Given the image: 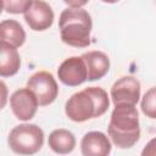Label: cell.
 Segmentation results:
<instances>
[{
    "instance_id": "obj_3",
    "label": "cell",
    "mask_w": 156,
    "mask_h": 156,
    "mask_svg": "<svg viewBox=\"0 0 156 156\" xmlns=\"http://www.w3.org/2000/svg\"><path fill=\"white\" fill-rule=\"evenodd\" d=\"M61 40L73 48H87L90 45L91 17L82 7L65 9L58 20Z\"/></svg>"
},
{
    "instance_id": "obj_17",
    "label": "cell",
    "mask_w": 156,
    "mask_h": 156,
    "mask_svg": "<svg viewBox=\"0 0 156 156\" xmlns=\"http://www.w3.org/2000/svg\"><path fill=\"white\" fill-rule=\"evenodd\" d=\"M140 156H156V138H152L144 146Z\"/></svg>"
},
{
    "instance_id": "obj_6",
    "label": "cell",
    "mask_w": 156,
    "mask_h": 156,
    "mask_svg": "<svg viewBox=\"0 0 156 156\" xmlns=\"http://www.w3.org/2000/svg\"><path fill=\"white\" fill-rule=\"evenodd\" d=\"M140 98V83L136 78L126 76L116 80L111 88V99L115 106H135Z\"/></svg>"
},
{
    "instance_id": "obj_11",
    "label": "cell",
    "mask_w": 156,
    "mask_h": 156,
    "mask_svg": "<svg viewBox=\"0 0 156 156\" xmlns=\"http://www.w3.org/2000/svg\"><path fill=\"white\" fill-rule=\"evenodd\" d=\"M88 71V80L101 79L110 69V60L102 51H88L82 56Z\"/></svg>"
},
{
    "instance_id": "obj_9",
    "label": "cell",
    "mask_w": 156,
    "mask_h": 156,
    "mask_svg": "<svg viewBox=\"0 0 156 156\" xmlns=\"http://www.w3.org/2000/svg\"><path fill=\"white\" fill-rule=\"evenodd\" d=\"M24 21L33 30H45L54 23V11L45 1H30L24 12Z\"/></svg>"
},
{
    "instance_id": "obj_7",
    "label": "cell",
    "mask_w": 156,
    "mask_h": 156,
    "mask_svg": "<svg viewBox=\"0 0 156 156\" xmlns=\"http://www.w3.org/2000/svg\"><path fill=\"white\" fill-rule=\"evenodd\" d=\"M38 105L35 94L28 88L17 89L10 96V107L13 115L21 121L32 119L38 110Z\"/></svg>"
},
{
    "instance_id": "obj_5",
    "label": "cell",
    "mask_w": 156,
    "mask_h": 156,
    "mask_svg": "<svg viewBox=\"0 0 156 156\" xmlns=\"http://www.w3.org/2000/svg\"><path fill=\"white\" fill-rule=\"evenodd\" d=\"M27 88L35 94L40 106L52 104L58 94V85L54 76L46 71H39L32 74L27 80Z\"/></svg>"
},
{
    "instance_id": "obj_12",
    "label": "cell",
    "mask_w": 156,
    "mask_h": 156,
    "mask_svg": "<svg viewBox=\"0 0 156 156\" xmlns=\"http://www.w3.org/2000/svg\"><path fill=\"white\" fill-rule=\"evenodd\" d=\"M0 49H1L0 76L2 78L15 76L21 66V58L17 49L5 41H0Z\"/></svg>"
},
{
    "instance_id": "obj_15",
    "label": "cell",
    "mask_w": 156,
    "mask_h": 156,
    "mask_svg": "<svg viewBox=\"0 0 156 156\" xmlns=\"http://www.w3.org/2000/svg\"><path fill=\"white\" fill-rule=\"evenodd\" d=\"M141 111L149 118H156V87L149 89L141 99Z\"/></svg>"
},
{
    "instance_id": "obj_13",
    "label": "cell",
    "mask_w": 156,
    "mask_h": 156,
    "mask_svg": "<svg viewBox=\"0 0 156 156\" xmlns=\"http://www.w3.org/2000/svg\"><path fill=\"white\" fill-rule=\"evenodd\" d=\"M48 144L54 152L58 155H67L74 150L76 138L69 130L60 128L50 133Z\"/></svg>"
},
{
    "instance_id": "obj_14",
    "label": "cell",
    "mask_w": 156,
    "mask_h": 156,
    "mask_svg": "<svg viewBox=\"0 0 156 156\" xmlns=\"http://www.w3.org/2000/svg\"><path fill=\"white\" fill-rule=\"evenodd\" d=\"M0 38L1 41L20 48L26 41V32L20 22L15 20H4L0 24Z\"/></svg>"
},
{
    "instance_id": "obj_16",
    "label": "cell",
    "mask_w": 156,
    "mask_h": 156,
    "mask_svg": "<svg viewBox=\"0 0 156 156\" xmlns=\"http://www.w3.org/2000/svg\"><path fill=\"white\" fill-rule=\"evenodd\" d=\"M30 0H21V1H4V10L10 13H21L26 12L27 7L29 6Z\"/></svg>"
},
{
    "instance_id": "obj_8",
    "label": "cell",
    "mask_w": 156,
    "mask_h": 156,
    "mask_svg": "<svg viewBox=\"0 0 156 156\" xmlns=\"http://www.w3.org/2000/svg\"><path fill=\"white\" fill-rule=\"evenodd\" d=\"M58 79L68 87H78L88 80V71L85 62L79 56L66 58L57 68Z\"/></svg>"
},
{
    "instance_id": "obj_4",
    "label": "cell",
    "mask_w": 156,
    "mask_h": 156,
    "mask_svg": "<svg viewBox=\"0 0 156 156\" xmlns=\"http://www.w3.org/2000/svg\"><path fill=\"white\" fill-rule=\"evenodd\" d=\"M7 143L10 149L24 156L37 154L44 144V132L33 123H23L16 126L9 134Z\"/></svg>"
},
{
    "instance_id": "obj_10",
    "label": "cell",
    "mask_w": 156,
    "mask_h": 156,
    "mask_svg": "<svg viewBox=\"0 0 156 156\" xmlns=\"http://www.w3.org/2000/svg\"><path fill=\"white\" fill-rule=\"evenodd\" d=\"M111 143L102 132H88L80 141L83 156H110Z\"/></svg>"
},
{
    "instance_id": "obj_2",
    "label": "cell",
    "mask_w": 156,
    "mask_h": 156,
    "mask_svg": "<svg viewBox=\"0 0 156 156\" xmlns=\"http://www.w3.org/2000/svg\"><path fill=\"white\" fill-rule=\"evenodd\" d=\"M108 135L119 149H129L140 138L139 115L135 106H115L108 123Z\"/></svg>"
},
{
    "instance_id": "obj_1",
    "label": "cell",
    "mask_w": 156,
    "mask_h": 156,
    "mask_svg": "<svg viewBox=\"0 0 156 156\" xmlns=\"http://www.w3.org/2000/svg\"><path fill=\"white\" fill-rule=\"evenodd\" d=\"M110 106L107 93L99 87H89L73 94L65 105L67 117L74 122H85L102 116Z\"/></svg>"
}]
</instances>
